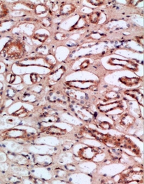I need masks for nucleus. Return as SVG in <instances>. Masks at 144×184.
I'll return each instance as SVG.
<instances>
[{"instance_id": "f257e3e1", "label": "nucleus", "mask_w": 144, "mask_h": 184, "mask_svg": "<svg viewBox=\"0 0 144 184\" xmlns=\"http://www.w3.org/2000/svg\"><path fill=\"white\" fill-rule=\"evenodd\" d=\"M25 49L22 42L18 40H12L6 44L1 54L10 60H17L24 55Z\"/></svg>"}, {"instance_id": "f03ea898", "label": "nucleus", "mask_w": 144, "mask_h": 184, "mask_svg": "<svg viewBox=\"0 0 144 184\" xmlns=\"http://www.w3.org/2000/svg\"><path fill=\"white\" fill-rule=\"evenodd\" d=\"M3 135L5 137H9V138H21V137H25L26 132L22 130L13 129L4 131L3 133Z\"/></svg>"}, {"instance_id": "7ed1b4c3", "label": "nucleus", "mask_w": 144, "mask_h": 184, "mask_svg": "<svg viewBox=\"0 0 144 184\" xmlns=\"http://www.w3.org/2000/svg\"><path fill=\"white\" fill-rule=\"evenodd\" d=\"M76 9V7L74 4L71 3H66V4H61L59 7V13L61 16H69L73 13Z\"/></svg>"}, {"instance_id": "20e7f679", "label": "nucleus", "mask_w": 144, "mask_h": 184, "mask_svg": "<svg viewBox=\"0 0 144 184\" xmlns=\"http://www.w3.org/2000/svg\"><path fill=\"white\" fill-rule=\"evenodd\" d=\"M95 154H96V151L93 147H85L79 151V155L83 158L87 159V160L93 158Z\"/></svg>"}, {"instance_id": "39448f33", "label": "nucleus", "mask_w": 144, "mask_h": 184, "mask_svg": "<svg viewBox=\"0 0 144 184\" xmlns=\"http://www.w3.org/2000/svg\"><path fill=\"white\" fill-rule=\"evenodd\" d=\"M44 131H46L47 133L52 134V135H63L66 133L65 130H63V129L58 128L57 127H55V126L47 127L44 129Z\"/></svg>"}, {"instance_id": "423d86ee", "label": "nucleus", "mask_w": 144, "mask_h": 184, "mask_svg": "<svg viewBox=\"0 0 144 184\" xmlns=\"http://www.w3.org/2000/svg\"><path fill=\"white\" fill-rule=\"evenodd\" d=\"M134 122V118L132 115L125 114L123 116H122L120 119V124L124 127H130L132 126Z\"/></svg>"}, {"instance_id": "0eeeda50", "label": "nucleus", "mask_w": 144, "mask_h": 184, "mask_svg": "<svg viewBox=\"0 0 144 184\" xmlns=\"http://www.w3.org/2000/svg\"><path fill=\"white\" fill-rule=\"evenodd\" d=\"M119 106V104L118 102L115 103H111V104H107L105 105V104H101V105L98 106L99 110L101 112H108L109 111L113 110V109H115L116 107H118Z\"/></svg>"}, {"instance_id": "6e6552de", "label": "nucleus", "mask_w": 144, "mask_h": 184, "mask_svg": "<svg viewBox=\"0 0 144 184\" xmlns=\"http://www.w3.org/2000/svg\"><path fill=\"white\" fill-rule=\"evenodd\" d=\"M126 93L128 94V95L131 96V97L134 98L136 100L138 101L139 102L141 103V104H143V94H141L137 90H129L127 91Z\"/></svg>"}, {"instance_id": "1a4fd4ad", "label": "nucleus", "mask_w": 144, "mask_h": 184, "mask_svg": "<svg viewBox=\"0 0 144 184\" xmlns=\"http://www.w3.org/2000/svg\"><path fill=\"white\" fill-rule=\"evenodd\" d=\"M120 81L123 84H125L126 86H132L134 85H136L139 82V79H137V78H128V77H123L120 79Z\"/></svg>"}, {"instance_id": "9d476101", "label": "nucleus", "mask_w": 144, "mask_h": 184, "mask_svg": "<svg viewBox=\"0 0 144 184\" xmlns=\"http://www.w3.org/2000/svg\"><path fill=\"white\" fill-rule=\"evenodd\" d=\"M8 14V9L6 6L0 1V18H4Z\"/></svg>"}, {"instance_id": "9b49d317", "label": "nucleus", "mask_w": 144, "mask_h": 184, "mask_svg": "<svg viewBox=\"0 0 144 184\" xmlns=\"http://www.w3.org/2000/svg\"><path fill=\"white\" fill-rule=\"evenodd\" d=\"M48 10V8L45 4H38L34 8V11L36 14H41V13L46 12Z\"/></svg>"}, {"instance_id": "f8f14e48", "label": "nucleus", "mask_w": 144, "mask_h": 184, "mask_svg": "<svg viewBox=\"0 0 144 184\" xmlns=\"http://www.w3.org/2000/svg\"><path fill=\"white\" fill-rule=\"evenodd\" d=\"M100 13L99 12H93L90 15V21L93 24H97L100 20Z\"/></svg>"}, {"instance_id": "ddd939ff", "label": "nucleus", "mask_w": 144, "mask_h": 184, "mask_svg": "<svg viewBox=\"0 0 144 184\" xmlns=\"http://www.w3.org/2000/svg\"><path fill=\"white\" fill-rule=\"evenodd\" d=\"M86 24V20L84 19V18H81L76 23L74 26V29H81V28L84 27L85 25Z\"/></svg>"}, {"instance_id": "4468645a", "label": "nucleus", "mask_w": 144, "mask_h": 184, "mask_svg": "<svg viewBox=\"0 0 144 184\" xmlns=\"http://www.w3.org/2000/svg\"><path fill=\"white\" fill-rule=\"evenodd\" d=\"M33 38L36 39H37L38 40L40 41V42H44L45 41L48 39V36H46V35H45V34H36V35H34Z\"/></svg>"}, {"instance_id": "2eb2a0df", "label": "nucleus", "mask_w": 144, "mask_h": 184, "mask_svg": "<svg viewBox=\"0 0 144 184\" xmlns=\"http://www.w3.org/2000/svg\"><path fill=\"white\" fill-rule=\"evenodd\" d=\"M26 113V111L25 110L24 108L22 107L20 109L17 111L15 113H13V115L15 116H18V117H22V115H25Z\"/></svg>"}, {"instance_id": "dca6fc26", "label": "nucleus", "mask_w": 144, "mask_h": 184, "mask_svg": "<svg viewBox=\"0 0 144 184\" xmlns=\"http://www.w3.org/2000/svg\"><path fill=\"white\" fill-rule=\"evenodd\" d=\"M41 23L44 26H50L51 24V20L48 18H43L41 20Z\"/></svg>"}, {"instance_id": "f3484780", "label": "nucleus", "mask_w": 144, "mask_h": 184, "mask_svg": "<svg viewBox=\"0 0 144 184\" xmlns=\"http://www.w3.org/2000/svg\"><path fill=\"white\" fill-rule=\"evenodd\" d=\"M15 79H16V76L14 74H9V75H7V77H6V80L8 83H10V84H12V83L14 82Z\"/></svg>"}, {"instance_id": "a211bd4d", "label": "nucleus", "mask_w": 144, "mask_h": 184, "mask_svg": "<svg viewBox=\"0 0 144 184\" xmlns=\"http://www.w3.org/2000/svg\"><path fill=\"white\" fill-rule=\"evenodd\" d=\"M100 126L102 127V128L105 129H111V124H109L108 122H101V123L100 124Z\"/></svg>"}, {"instance_id": "6ab92c4d", "label": "nucleus", "mask_w": 144, "mask_h": 184, "mask_svg": "<svg viewBox=\"0 0 144 184\" xmlns=\"http://www.w3.org/2000/svg\"><path fill=\"white\" fill-rule=\"evenodd\" d=\"M38 76L36 75V74H32L31 76H30V78H31V81L32 82L33 84H36V83L38 82Z\"/></svg>"}, {"instance_id": "aec40b11", "label": "nucleus", "mask_w": 144, "mask_h": 184, "mask_svg": "<svg viewBox=\"0 0 144 184\" xmlns=\"http://www.w3.org/2000/svg\"><path fill=\"white\" fill-rule=\"evenodd\" d=\"M108 94H110V96H108V97H107V98L108 99H114V98H116V97H118V94L115 92H108Z\"/></svg>"}, {"instance_id": "412c9836", "label": "nucleus", "mask_w": 144, "mask_h": 184, "mask_svg": "<svg viewBox=\"0 0 144 184\" xmlns=\"http://www.w3.org/2000/svg\"><path fill=\"white\" fill-rule=\"evenodd\" d=\"M90 2H91V3H97V2H98V1H90ZM98 3H99V4H95L94 5H97V6H98V5L102 4H101L102 1H98Z\"/></svg>"}, {"instance_id": "4be33fe9", "label": "nucleus", "mask_w": 144, "mask_h": 184, "mask_svg": "<svg viewBox=\"0 0 144 184\" xmlns=\"http://www.w3.org/2000/svg\"><path fill=\"white\" fill-rule=\"evenodd\" d=\"M2 88H3V84L0 82V90H2Z\"/></svg>"}, {"instance_id": "5701e85b", "label": "nucleus", "mask_w": 144, "mask_h": 184, "mask_svg": "<svg viewBox=\"0 0 144 184\" xmlns=\"http://www.w3.org/2000/svg\"><path fill=\"white\" fill-rule=\"evenodd\" d=\"M0 69H1V66H0Z\"/></svg>"}]
</instances>
